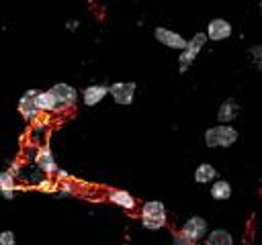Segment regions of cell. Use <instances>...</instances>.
Masks as SVG:
<instances>
[{
	"mask_svg": "<svg viewBox=\"0 0 262 245\" xmlns=\"http://www.w3.org/2000/svg\"><path fill=\"white\" fill-rule=\"evenodd\" d=\"M237 141V131L231 125H215L205 131V145L211 149H227Z\"/></svg>",
	"mask_w": 262,
	"mask_h": 245,
	"instance_id": "obj_1",
	"label": "cell"
},
{
	"mask_svg": "<svg viewBox=\"0 0 262 245\" xmlns=\"http://www.w3.org/2000/svg\"><path fill=\"white\" fill-rule=\"evenodd\" d=\"M141 225L149 231H158L166 225V206L160 200H149L141 208Z\"/></svg>",
	"mask_w": 262,
	"mask_h": 245,
	"instance_id": "obj_2",
	"label": "cell"
},
{
	"mask_svg": "<svg viewBox=\"0 0 262 245\" xmlns=\"http://www.w3.org/2000/svg\"><path fill=\"white\" fill-rule=\"evenodd\" d=\"M49 92L57 102V112L68 110V108L76 106V102H78V90L70 84H55L49 88Z\"/></svg>",
	"mask_w": 262,
	"mask_h": 245,
	"instance_id": "obj_3",
	"label": "cell"
},
{
	"mask_svg": "<svg viewBox=\"0 0 262 245\" xmlns=\"http://www.w3.org/2000/svg\"><path fill=\"white\" fill-rule=\"evenodd\" d=\"M209 233V225H207V220L203 218V216H190L184 225H182V231H180V235L188 241V243H199V241H203L205 239V235Z\"/></svg>",
	"mask_w": 262,
	"mask_h": 245,
	"instance_id": "obj_4",
	"label": "cell"
},
{
	"mask_svg": "<svg viewBox=\"0 0 262 245\" xmlns=\"http://www.w3.org/2000/svg\"><path fill=\"white\" fill-rule=\"evenodd\" d=\"M205 43H207L205 33H196V35H192L190 39H186V45H184V49H182L180 55H178L180 67H188V65L194 61V57L201 53V49L205 47Z\"/></svg>",
	"mask_w": 262,
	"mask_h": 245,
	"instance_id": "obj_5",
	"label": "cell"
},
{
	"mask_svg": "<svg viewBox=\"0 0 262 245\" xmlns=\"http://www.w3.org/2000/svg\"><path fill=\"white\" fill-rule=\"evenodd\" d=\"M135 90H137L135 82H113L108 86V94L121 106H127V104H131L135 100Z\"/></svg>",
	"mask_w": 262,
	"mask_h": 245,
	"instance_id": "obj_6",
	"label": "cell"
},
{
	"mask_svg": "<svg viewBox=\"0 0 262 245\" xmlns=\"http://www.w3.org/2000/svg\"><path fill=\"white\" fill-rule=\"evenodd\" d=\"M154 37H156L158 43H162V45L168 47V49H178V51H182L184 45H186V39H184L180 33H176V31H172V29H166V27H156Z\"/></svg>",
	"mask_w": 262,
	"mask_h": 245,
	"instance_id": "obj_7",
	"label": "cell"
},
{
	"mask_svg": "<svg viewBox=\"0 0 262 245\" xmlns=\"http://www.w3.org/2000/svg\"><path fill=\"white\" fill-rule=\"evenodd\" d=\"M231 24H229V20H225V18H213V20H209V24H207V31H205V37H207V41L211 39V41H223V39H227L229 35H231Z\"/></svg>",
	"mask_w": 262,
	"mask_h": 245,
	"instance_id": "obj_8",
	"label": "cell"
},
{
	"mask_svg": "<svg viewBox=\"0 0 262 245\" xmlns=\"http://www.w3.org/2000/svg\"><path fill=\"white\" fill-rule=\"evenodd\" d=\"M37 92L39 90H27L20 98H18V112L23 114V118L25 120H33L37 114H39V110H37V104H35V96H37Z\"/></svg>",
	"mask_w": 262,
	"mask_h": 245,
	"instance_id": "obj_9",
	"label": "cell"
},
{
	"mask_svg": "<svg viewBox=\"0 0 262 245\" xmlns=\"http://www.w3.org/2000/svg\"><path fill=\"white\" fill-rule=\"evenodd\" d=\"M106 96H108V86L106 84H90L82 90V102L86 106H96Z\"/></svg>",
	"mask_w": 262,
	"mask_h": 245,
	"instance_id": "obj_10",
	"label": "cell"
},
{
	"mask_svg": "<svg viewBox=\"0 0 262 245\" xmlns=\"http://www.w3.org/2000/svg\"><path fill=\"white\" fill-rule=\"evenodd\" d=\"M237 110H239V106H237V102L233 98L223 100L221 106H219V110H217L219 125H231V120H235V116H237Z\"/></svg>",
	"mask_w": 262,
	"mask_h": 245,
	"instance_id": "obj_11",
	"label": "cell"
},
{
	"mask_svg": "<svg viewBox=\"0 0 262 245\" xmlns=\"http://www.w3.org/2000/svg\"><path fill=\"white\" fill-rule=\"evenodd\" d=\"M35 104L39 112H57V102L49 90H39L35 96Z\"/></svg>",
	"mask_w": 262,
	"mask_h": 245,
	"instance_id": "obj_12",
	"label": "cell"
},
{
	"mask_svg": "<svg viewBox=\"0 0 262 245\" xmlns=\"http://www.w3.org/2000/svg\"><path fill=\"white\" fill-rule=\"evenodd\" d=\"M35 163H37V165H39L43 172H47V174L57 172V165H55L53 153H51L47 147H41V149L37 151V155H35Z\"/></svg>",
	"mask_w": 262,
	"mask_h": 245,
	"instance_id": "obj_13",
	"label": "cell"
},
{
	"mask_svg": "<svg viewBox=\"0 0 262 245\" xmlns=\"http://www.w3.org/2000/svg\"><path fill=\"white\" fill-rule=\"evenodd\" d=\"M108 200L125 210H133L135 208V198L127 192V190H111L108 192Z\"/></svg>",
	"mask_w": 262,
	"mask_h": 245,
	"instance_id": "obj_14",
	"label": "cell"
},
{
	"mask_svg": "<svg viewBox=\"0 0 262 245\" xmlns=\"http://www.w3.org/2000/svg\"><path fill=\"white\" fill-rule=\"evenodd\" d=\"M205 245H233V237L225 229H213L205 235Z\"/></svg>",
	"mask_w": 262,
	"mask_h": 245,
	"instance_id": "obj_15",
	"label": "cell"
},
{
	"mask_svg": "<svg viewBox=\"0 0 262 245\" xmlns=\"http://www.w3.org/2000/svg\"><path fill=\"white\" fill-rule=\"evenodd\" d=\"M14 190H16V180H14V174L12 172H0V192L6 200H12L14 198Z\"/></svg>",
	"mask_w": 262,
	"mask_h": 245,
	"instance_id": "obj_16",
	"label": "cell"
},
{
	"mask_svg": "<svg viewBox=\"0 0 262 245\" xmlns=\"http://www.w3.org/2000/svg\"><path fill=\"white\" fill-rule=\"evenodd\" d=\"M194 180H196L199 184H209V182L217 180V169H215L211 163H201V165H196V169H194Z\"/></svg>",
	"mask_w": 262,
	"mask_h": 245,
	"instance_id": "obj_17",
	"label": "cell"
},
{
	"mask_svg": "<svg viewBox=\"0 0 262 245\" xmlns=\"http://www.w3.org/2000/svg\"><path fill=\"white\" fill-rule=\"evenodd\" d=\"M231 192L233 190H231V184L227 180H215L213 186H211V196L215 200H229Z\"/></svg>",
	"mask_w": 262,
	"mask_h": 245,
	"instance_id": "obj_18",
	"label": "cell"
},
{
	"mask_svg": "<svg viewBox=\"0 0 262 245\" xmlns=\"http://www.w3.org/2000/svg\"><path fill=\"white\" fill-rule=\"evenodd\" d=\"M0 245H16L12 231H0Z\"/></svg>",
	"mask_w": 262,
	"mask_h": 245,
	"instance_id": "obj_19",
	"label": "cell"
},
{
	"mask_svg": "<svg viewBox=\"0 0 262 245\" xmlns=\"http://www.w3.org/2000/svg\"><path fill=\"white\" fill-rule=\"evenodd\" d=\"M250 53H252V57H254L256 65H260V55H262V47H260V45H254V47L250 49Z\"/></svg>",
	"mask_w": 262,
	"mask_h": 245,
	"instance_id": "obj_20",
	"label": "cell"
},
{
	"mask_svg": "<svg viewBox=\"0 0 262 245\" xmlns=\"http://www.w3.org/2000/svg\"><path fill=\"white\" fill-rule=\"evenodd\" d=\"M172 245H192V243H188L180 233H176V235H174V239H172Z\"/></svg>",
	"mask_w": 262,
	"mask_h": 245,
	"instance_id": "obj_21",
	"label": "cell"
},
{
	"mask_svg": "<svg viewBox=\"0 0 262 245\" xmlns=\"http://www.w3.org/2000/svg\"><path fill=\"white\" fill-rule=\"evenodd\" d=\"M39 190H49V192H53V190H55V186H53V182H47V180H43V182L39 184Z\"/></svg>",
	"mask_w": 262,
	"mask_h": 245,
	"instance_id": "obj_22",
	"label": "cell"
},
{
	"mask_svg": "<svg viewBox=\"0 0 262 245\" xmlns=\"http://www.w3.org/2000/svg\"><path fill=\"white\" fill-rule=\"evenodd\" d=\"M57 176H59V178H68V172H63V169H57Z\"/></svg>",
	"mask_w": 262,
	"mask_h": 245,
	"instance_id": "obj_23",
	"label": "cell"
}]
</instances>
